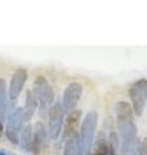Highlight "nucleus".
Returning a JSON list of instances; mask_svg holds the SVG:
<instances>
[{
    "label": "nucleus",
    "instance_id": "6ab92c4d",
    "mask_svg": "<svg viewBox=\"0 0 147 155\" xmlns=\"http://www.w3.org/2000/svg\"><path fill=\"white\" fill-rule=\"evenodd\" d=\"M0 155H13L12 153H9L8 150H4V149H0Z\"/></svg>",
    "mask_w": 147,
    "mask_h": 155
},
{
    "label": "nucleus",
    "instance_id": "6e6552de",
    "mask_svg": "<svg viewBox=\"0 0 147 155\" xmlns=\"http://www.w3.org/2000/svg\"><path fill=\"white\" fill-rule=\"evenodd\" d=\"M34 136H32V146H31V151L34 155H39L40 151L44 149V146L47 145V137H48V132L47 128L41 122H38L34 127Z\"/></svg>",
    "mask_w": 147,
    "mask_h": 155
},
{
    "label": "nucleus",
    "instance_id": "f8f14e48",
    "mask_svg": "<svg viewBox=\"0 0 147 155\" xmlns=\"http://www.w3.org/2000/svg\"><path fill=\"white\" fill-rule=\"evenodd\" d=\"M38 101L35 96L32 94L31 91L26 92V101H24V109H23V120L24 123H28L32 119V116L35 115L36 109H38Z\"/></svg>",
    "mask_w": 147,
    "mask_h": 155
},
{
    "label": "nucleus",
    "instance_id": "a211bd4d",
    "mask_svg": "<svg viewBox=\"0 0 147 155\" xmlns=\"http://www.w3.org/2000/svg\"><path fill=\"white\" fill-rule=\"evenodd\" d=\"M136 155H147V137H145L142 141H139Z\"/></svg>",
    "mask_w": 147,
    "mask_h": 155
},
{
    "label": "nucleus",
    "instance_id": "f03ea898",
    "mask_svg": "<svg viewBox=\"0 0 147 155\" xmlns=\"http://www.w3.org/2000/svg\"><path fill=\"white\" fill-rule=\"evenodd\" d=\"M98 124V113L96 110H90L89 113L85 115L80 125V141L84 153H89L90 147L93 146V141H94V134Z\"/></svg>",
    "mask_w": 147,
    "mask_h": 155
},
{
    "label": "nucleus",
    "instance_id": "2eb2a0df",
    "mask_svg": "<svg viewBox=\"0 0 147 155\" xmlns=\"http://www.w3.org/2000/svg\"><path fill=\"white\" fill-rule=\"evenodd\" d=\"M138 145H139L138 137L129 138V140H121L120 141V155H136Z\"/></svg>",
    "mask_w": 147,
    "mask_h": 155
},
{
    "label": "nucleus",
    "instance_id": "f3484780",
    "mask_svg": "<svg viewBox=\"0 0 147 155\" xmlns=\"http://www.w3.org/2000/svg\"><path fill=\"white\" fill-rule=\"evenodd\" d=\"M7 96H8V93H7V83H5V80L0 78V106L7 102Z\"/></svg>",
    "mask_w": 147,
    "mask_h": 155
},
{
    "label": "nucleus",
    "instance_id": "aec40b11",
    "mask_svg": "<svg viewBox=\"0 0 147 155\" xmlns=\"http://www.w3.org/2000/svg\"><path fill=\"white\" fill-rule=\"evenodd\" d=\"M3 132H4V127H3V124L0 123V137H2V134H3Z\"/></svg>",
    "mask_w": 147,
    "mask_h": 155
},
{
    "label": "nucleus",
    "instance_id": "423d86ee",
    "mask_svg": "<svg viewBox=\"0 0 147 155\" xmlns=\"http://www.w3.org/2000/svg\"><path fill=\"white\" fill-rule=\"evenodd\" d=\"M83 93V87L81 84L76 83V81H72L67 87L65 92H63V98H62V106H63V110L65 113H70L75 109V106L79 102L80 97Z\"/></svg>",
    "mask_w": 147,
    "mask_h": 155
},
{
    "label": "nucleus",
    "instance_id": "ddd939ff",
    "mask_svg": "<svg viewBox=\"0 0 147 155\" xmlns=\"http://www.w3.org/2000/svg\"><path fill=\"white\" fill-rule=\"evenodd\" d=\"M81 111L80 110H72L70 111V114L67 116V122H66V129H65V138L70 137L71 134L77 132V123H79Z\"/></svg>",
    "mask_w": 147,
    "mask_h": 155
},
{
    "label": "nucleus",
    "instance_id": "f257e3e1",
    "mask_svg": "<svg viewBox=\"0 0 147 155\" xmlns=\"http://www.w3.org/2000/svg\"><path fill=\"white\" fill-rule=\"evenodd\" d=\"M31 92L39 104V114L41 118H45L52 107L53 101H54V92H53L51 84L44 76H36V79L34 80Z\"/></svg>",
    "mask_w": 147,
    "mask_h": 155
},
{
    "label": "nucleus",
    "instance_id": "dca6fc26",
    "mask_svg": "<svg viewBox=\"0 0 147 155\" xmlns=\"http://www.w3.org/2000/svg\"><path fill=\"white\" fill-rule=\"evenodd\" d=\"M11 107H12V105L8 104V102L3 104L2 106H0V123H2V124L5 122V119L8 118V115L13 111V109H11Z\"/></svg>",
    "mask_w": 147,
    "mask_h": 155
},
{
    "label": "nucleus",
    "instance_id": "20e7f679",
    "mask_svg": "<svg viewBox=\"0 0 147 155\" xmlns=\"http://www.w3.org/2000/svg\"><path fill=\"white\" fill-rule=\"evenodd\" d=\"M23 109L22 107H14L13 111L8 115L7 118V125L4 129L5 137L12 143L17 145L19 143V134L23 129Z\"/></svg>",
    "mask_w": 147,
    "mask_h": 155
},
{
    "label": "nucleus",
    "instance_id": "4468645a",
    "mask_svg": "<svg viewBox=\"0 0 147 155\" xmlns=\"http://www.w3.org/2000/svg\"><path fill=\"white\" fill-rule=\"evenodd\" d=\"M32 136H34L32 125L27 124L26 127H23L21 134H19V145H21V149L23 151H31Z\"/></svg>",
    "mask_w": 147,
    "mask_h": 155
},
{
    "label": "nucleus",
    "instance_id": "9b49d317",
    "mask_svg": "<svg viewBox=\"0 0 147 155\" xmlns=\"http://www.w3.org/2000/svg\"><path fill=\"white\" fill-rule=\"evenodd\" d=\"M84 150L81 146L80 141V136L79 133H74L70 137L66 138L65 147H63V155H83Z\"/></svg>",
    "mask_w": 147,
    "mask_h": 155
},
{
    "label": "nucleus",
    "instance_id": "0eeeda50",
    "mask_svg": "<svg viewBox=\"0 0 147 155\" xmlns=\"http://www.w3.org/2000/svg\"><path fill=\"white\" fill-rule=\"evenodd\" d=\"M27 76H28V72L23 67H19V69H17L13 72L11 84H9V88H8V97L11 101H16L19 97L23 89V85L27 80Z\"/></svg>",
    "mask_w": 147,
    "mask_h": 155
},
{
    "label": "nucleus",
    "instance_id": "1a4fd4ad",
    "mask_svg": "<svg viewBox=\"0 0 147 155\" xmlns=\"http://www.w3.org/2000/svg\"><path fill=\"white\" fill-rule=\"evenodd\" d=\"M87 155H117V151L111 147L105 133H101L96 143L90 147L89 153Z\"/></svg>",
    "mask_w": 147,
    "mask_h": 155
},
{
    "label": "nucleus",
    "instance_id": "9d476101",
    "mask_svg": "<svg viewBox=\"0 0 147 155\" xmlns=\"http://www.w3.org/2000/svg\"><path fill=\"white\" fill-rule=\"evenodd\" d=\"M115 110H116V124L134 122V113L129 102L120 101V102L116 104Z\"/></svg>",
    "mask_w": 147,
    "mask_h": 155
},
{
    "label": "nucleus",
    "instance_id": "39448f33",
    "mask_svg": "<svg viewBox=\"0 0 147 155\" xmlns=\"http://www.w3.org/2000/svg\"><path fill=\"white\" fill-rule=\"evenodd\" d=\"M63 123H65V110H63L62 104H53L48 113V137L53 141L60 137Z\"/></svg>",
    "mask_w": 147,
    "mask_h": 155
},
{
    "label": "nucleus",
    "instance_id": "7ed1b4c3",
    "mask_svg": "<svg viewBox=\"0 0 147 155\" xmlns=\"http://www.w3.org/2000/svg\"><path fill=\"white\" fill-rule=\"evenodd\" d=\"M129 97L133 113L137 116H141L147 102V79L136 80L129 88Z\"/></svg>",
    "mask_w": 147,
    "mask_h": 155
}]
</instances>
